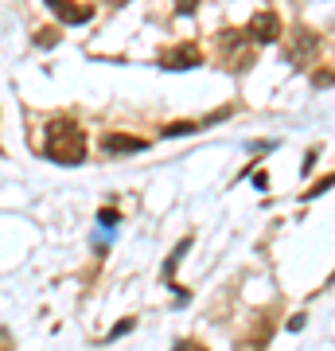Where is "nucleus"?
I'll return each mask as SVG.
<instances>
[{
    "label": "nucleus",
    "mask_w": 335,
    "mask_h": 351,
    "mask_svg": "<svg viewBox=\"0 0 335 351\" xmlns=\"http://www.w3.org/2000/svg\"><path fill=\"white\" fill-rule=\"evenodd\" d=\"M43 152L55 164H82L86 160V133L71 117H55V121H47V133H43Z\"/></svg>",
    "instance_id": "nucleus-1"
},
{
    "label": "nucleus",
    "mask_w": 335,
    "mask_h": 351,
    "mask_svg": "<svg viewBox=\"0 0 335 351\" xmlns=\"http://www.w3.org/2000/svg\"><path fill=\"white\" fill-rule=\"evenodd\" d=\"M253 43H273L277 36H281V16L277 12H258L253 20H249V32H246Z\"/></svg>",
    "instance_id": "nucleus-2"
},
{
    "label": "nucleus",
    "mask_w": 335,
    "mask_h": 351,
    "mask_svg": "<svg viewBox=\"0 0 335 351\" xmlns=\"http://www.w3.org/2000/svg\"><path fill=\"white\" fill-rule=\"evenodd\" d=\"M316 47H320V36H316V32H308V27L293 32V43H288V63H308L312 55H316Z\"/></svg>",
    "instance_id": "nucleus-3"
},
{
    "label": "nucleus",
    "mask_w": 335,
    "mask_h": 351,
    "mask_svg": "<svg viewBox=\"0 0 335 351\" xmlns=\"http://www.w3.org/2000/svg\"><path fill=\"white\" fill-rule=\"evenodd\" d=\"M203 55H199L195 43H179V47H168L164 51V66L168 71H187V66H199Z\"/></svg>",
    "instance_id": "nucleus-4"
},
{
    "label": "nucleus",
    "mask_w": 335,
    "mask_h": 351,
    "mask_svg": "<svg viewBox=\"0 0 335 351\" xmlns=\"http://www.w3.org/2000/svg\"><path fill=\"white\" fill-rule=\"evenodd\" d=\"M51 12L59 16V20H66V24H86L90 16H94V8H90V4H66V0H51Z\"/></svg>",
    "instance_id": "nucleus-5"
},
{
    "label": "nucleus",
    "mask_w": 335,
    "mask_h": 351,
    "mask_svg": "<svg viewBox=\"0 0 335 351\" xmlns=\"http://www.w3.org/2000/svg\"><path fill=\"white\" fill-rule=\"evenodd\" d=\"M101 152H145V141L129 137V133H106L101 137Z\"/></svg>",
    "instance_id": "nucleus-6"
},
{
    "label": "nucleus",
    "mask_w": 335,
    "mask_h": 351,
    "mask_svg": "<svg viewBox=\"0 0 335 351\" xmlns=\"http://www.w3.org/2000/svg\"><path fill=\"white\" fill-rule=\"evenodd\" d=\"M187 246H191V239H184L179 246L172 250V258H168V265H164V281H172V274H175V265H179V258L187 254Z\"/></svg>",
    "instance_id": "nucleus-7"
},
{
    "label": "nucleus",
    "mask_w": 335,
    "mask_h": 351,
    "mask_svg": "<svg viewBox=\"0 0 335 351\" xmlns=\"http://www.w3.org/2000/svg\"><path fill=\"white\" fill-rule=\"evenodd\" d=\"M199 125H191V121H175V125L164 129V137H184V133H195Z\"/></svg>",
    "instance_id": "nucleus-8"
},
{
    "label": "nucleus",
    "mask_w": 335,
    "mask_h": 351,
    "mask_svg": "<svg viewBox=\"0 0 335 351\" xmlns=\"http://www.w3.org/2000/svg\"><path fill=\"white\" fill-rule=\"evenodd\" d=\"M36 43H39V47H55V43H59V32L47 27V32H39V36H36Z\"/></svg>",
    "instance_id": "nucleus-9"
},
{
    "label": "nucleus",
    "mask_w": 335,
    "mask_h": 351,
    "mask_svg": "<svg viewBox=\"0 0 335 351\" xmlns=\"http://www.w3.org/2000/svg\"><path fill=\"white\" fill-rule=\"evenodd\" d=\"M312 82H316V86H335V71H320Z\"/></svg>",
    "instance_id": "nucleus-10"
},
{
    "label": "nucleus",
    "mask_w": 335,
    "mask_h": 351,
    "mask_svg": "<svg viewBox=\"0 0 335 351\" xmlns=\"http://www.w3.org/2000/svg\"><path fill=\"white\" fill-rule=\"evenodd\" d=\"M129 328H133V320H121V324H117V328H113V332H110V339L125 336V332H129Z\"/></svg>",
    "instance_id": "nucleus-11"
},
{
    "label": "nucleus",
    "mask_w": 335,
    "mask_h": 351,
    "mask_svg": "<svg viewBox=\"0 0 335 351\" xmlns=\"http://www.w3.org/2000/svg\"><path fill=\"white\" fill-rule=\"evenodd\" d=\"M98 219H101V226H113V223H117V211H101Z\"/></svg>",
    "instance_id": "nucleus-12"
},
{
    "label": "nucleus",
    "mask_w": 335,
    "mask_h": 351,
    "mask_svg": "<svg viewBox=\"0 0 335 351\" xmlns=\"http://www.w3.org/2000/svg\"><path fill=\"white\" fill-rule=\"evenodd\" d=\"M175 351H191V343H179V348H175Z\"/></svg>",
    "instance_id": "nucleus-13"
},
{
    "label": "nucleus",
    "mask_w": 335,
    "mask_h": 351,
    "mask_svg": "<svg viewBox=\"0 0 335 351\" xmlns=\"http://www.w3.org/2000/svg\"><path fill=\"white\" fill-rule=\"evenodd\" d=\"M191 351H207V348H191Z\"/></svg>",
    "instance_id": "nucleus-14"
}]
</instances>
